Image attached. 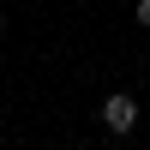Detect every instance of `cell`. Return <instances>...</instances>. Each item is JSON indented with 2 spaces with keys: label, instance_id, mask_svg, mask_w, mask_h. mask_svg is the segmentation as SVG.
Masks as SVG:
<instances>
[{
  "label": "cell",
  "instance_id": "cell-1",
  "mask_svg": "<svg viewBox=\"0 0 150 150\" xmlns=\"http://www.w3.org/2000/svg\"><path fill=\"white\" fill-rule=\"evenodd\" d=\"M102 126L114 132V138H126V132L138 126V96H126V90H114V96H102Z\"/></svg>",
  "mask_w": 150,
  "mask_h": 150
},
{
  "label": "cell",
  "instance_id": "cell-2",
  "mask_svg": "<svg viewBox=\"0 0 150 150\" xmlns=\"http://www.w3.org/2000/svg\"><path fill=\"white\" fill-rule=\"evenodd\" d=\"M132 18H138L144 30H150V0H138V6H132Z\"/></svg>",
  "mask_w": 150,
  "mask_h": 150
},
{
  "label": "cell",
  "instance_id": "cell-3",
  "mask_svg": "<svg viewBox=\"0 0 150 150\" xmlns=\"http://www.w3.org/2000/svg\"><path fill=\"white\" fill-rule=\"evenodd\" d=\"M0 30H6V18H0Z\"/></svg>",
  "mask_w": 150,
  "mask_h": 150
}]
</instances>
